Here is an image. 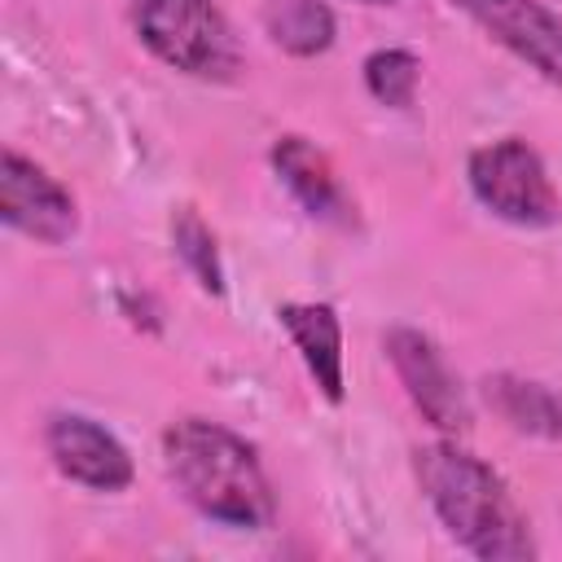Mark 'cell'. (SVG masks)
<instances>
[{"label": "cell", "instance_id": "6da1fadb", "mask_svg": "<svg viewBox=\"0 0 562 562\" xmlns=\"http://www.w3.org/2000/svg\"><path fill=\"white\" fill-rule=\"evenodd\" d=\"M413 474L422 496L430 501L443 531L483 562H527L536 558L531 522L514 501L509 483L479 461L474 452L457 448L452 439L422 443L413 452Z\"/></svg>", "mask_w": 562, "mask_h": 562}, {"label": "cell", "instance_id": "7a4b0ae2", "mask_svg": "<svg viewBox=\"0 0 562 562\" xmlns=\"http://www.w3.org/2000/svg\"><path fill=\"white\" fill-rule=\"evenodd\" d=\"M162 465L176 492L211 522L259 531L277 514L259 452L220 422L206 417L171 422L162 435Z\"/></svg>", "mask_w": 562, "mask_h": 562}, {"label": "cell", "instance_id": "3957f363", "mask_svg": "<svg viewBox=\"0 0 562 562\" xmlns=\"http://www.w3.org/2000/svg\"><path fill=\"white\" fill-rule=\"evenodd\" d=\"M136 40L171 70L202 83H233L246 66L241 40L215 0H132Z\"/></svg>", "mask_w": 562, "mask_h": 562}, {"label": "cell", "instance_id": "277c9868", "mask_svg": "<svg viewBox=\"0 0 562 562\" xmlns=\"http://www.w3.org/2000/svg\"><path fill=\"white\" fill-rule=\"evenodd\" d=\"M465 180L479 206L514 228H553L562 220V193L544 158L522 136L479 145L465 162Z\"/></svg>", "mask_w": 562, "mask_h": 562}, {"label": "cell", "instance_id": "5b68a950", "mask_svg": "<svg viewBox=\"0 0 562 562\" xmlns=\"http://www.w3.org/2000/svg\"><path fill=\"white\" fill-rule=\"evenodd\" d=\"M382 351H386L404 395L413 400V408L439 435H465L470 430V400H465L452 364L435 347V338H426L413 325H395V329H386Z\"/></svg>", "mask_w": 562, "mask_h": 562}, {"label": "cell", "instance_id": "8992f818", "mask_svg": "<svg viewBox=\"0 0 562 562\" xmlns=\"http://www.w3.org/2000/svg\"><path fill=\"white\" fill-rule=\"evenodd\" d=\"M0 215L13 233L44 246H61L79 233V206L70 189L18 149H4L0 162Z\"/></svg>", "mask_w": 562, "mask_h": 562}, {"label": "cell", "instance_id": "52a82bcc", "mask_svg": "<svg viewBox=\"0 0 562 562\" xmlns=\"http://www.w3.org/2000/svg\"><path fill=\"white\" fill-rule=\"evenodd\" d=\"M44 448L70 483L92 492H123L136 474L132 452L119 443V435L83 413H53L44 426Z\"/></svg>", "mask_w": 562, "mask_h": 562}, {"label": "cell", "instance_id": "ba28073f", "mask_svg": "<svg viewBox=\"0 0 562 562\" xmlns=\"http://www.w3.org/2000/svg\"><path fill=\"white\" fill-rule=\"evenodd\" d=\"M501 48L562 88V18L540 0H452Z\"/></svg>", "mask_w": 562, "mask_h": 562}, {"label": "cell", "instance_id": "9c48e42d", "mask_svg": "<svg viewBox=\"0 0 562 562\" xmlns=\"http://www.w3.org/2000/svg\"><path fill=\"white\" fill-rule=\"evenodd\" d=\"M268 162L277 171V180L290 189V198L312 215V220H325V224H338V228H351L356 224V202L347 198L334 162L299 132H285L272 140L268 149Z\"/></svg>", "mask_w": 562, "mask_h": 562}, {"label": "cell", "instance_id": "30bf717a", "mask_svg": "<svg viewBox=\"0 0 562 562\" xmlns=\"http://www.w3.org/2000/svg\"><path fill=\"white\" fill-rule=\"evenodd\" d=\"M277 316H281V325H285V334H290L307 378L316 382V391L329 404H342L347 369H342V325H338V312L329 303H285Z\"/></svg>", "mask_w": 562, "mask_h": 562}, {"label": "cell", "instance_id": "8fae6325", "mask_svg": "<svg viewBox=\"0 0 562 562\" xmlns=\"http://www.w3.org/2000/svg\"><path fill=\"white\" fill-rule=\"evenodd\" d=\"M483 400L509 430L544 439V443H562V395L553 386L518 378V373H487Z\"/></svg>", "mask_w": 562, "mask_h": 562}, {"label": "cell", "instance_id": "7c38bea8", "mask_svg": "<svg viewBox=\"0 0 562 562\" xmlns=\"http://www.w3.org/2000/svg\"><path fill=\"white\" fill-rule=\"evenodd\" d=\"M263 26L268 40L290 57H321L338 35V18L325 0H272Z\"/></svg>", "mask_w": 562, "mask_h": 562}, {"label": "cell", "instance_id": "4fadbf2b", "mask_svg": "<svg viewBox=\"0 0 562 562\" xmlns=\"http://www.w3.org/2000/svg\"><path fill=\"white\" fill-rule=\"evenodd\" d=\"M171 246H176V259L189 268V277L198 281V290L206 294H224V263H220V246H215V233L206 228V220L193 211V206H180L171 215Z\"/></svg>", "mask_w": 562, "mask_h": 562}, {"label": "cell", "instance_id": "5bb4252c", "mask_svg": "<svg viewBox=\"0 0 562 562\" xmlns=\"http://www.w3.org/2000/svg\"><path fill=\"white\" fill-rule=\"evenodd\" d=\"M364 88L373 101L391 105V110H408L417 97V79H422V61L408 48H373L360 66Z\"/></svg>", "mask_w": 562, "mask_h": 562}, {"label": "cell", "instance_id": "9a60e30c", "mask_svg": "<svg viewBox=\"0 0 562 562\" xmlns=\"http://www.w3.org/2000/svg\"><path fill=\"white\" fill-rule=\"evenodd\" d=\"M360 4H395V0H360Z\"/></svg>", "mask_w": 562, "mask_h": 562}]
</instances>
